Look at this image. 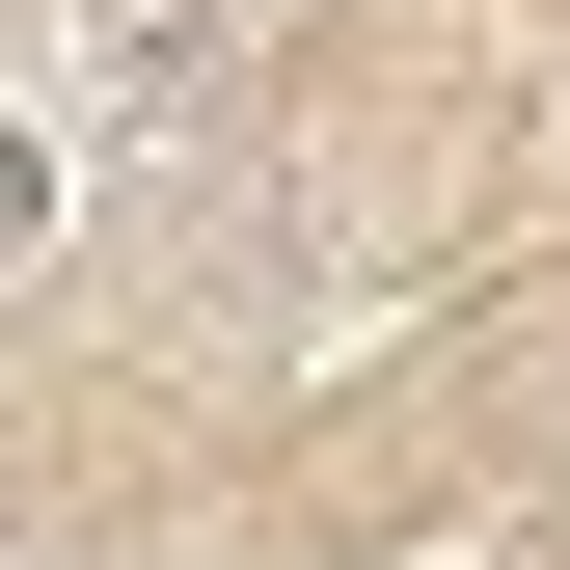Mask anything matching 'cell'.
Listing matches in <instances>:
<instances>
[{"label":"cell","mask_w":570,"mask_h":570,"mask_svg":"<svg viewBox=\"0 0 570 570\" xmlns=\"http://www.w3.org/2000/svg\"><path fill=\"white\" fill-rule=\"evenodd\" d=\"M245 55H272V0H28V82L82 136H190Z\"/></svg>","instance_id":"6da1fadb"},{"label":"cell","mask_w":570,"mask_h":570,"mask_svg":"<svg viewBox=\"0 0 570 570\" xmlns=\"http://www.w3.org/2000/svg\"><path fill=\"white\" fill-rule=\"evenodd\" d=\"M28 190H55V164H28V82H0V245H28Z\"/></svg>","instance_id":"7a4b0ae2"}]
</instances>
